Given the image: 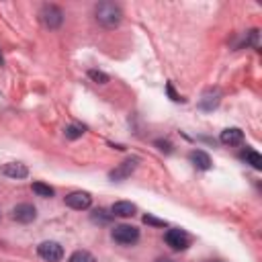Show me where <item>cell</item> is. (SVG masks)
<instances>
[{
    "label": "cell",
    "mask_w": 262,
    "mask_h": 262,
    "mask_svg": "<svg viewBox=\"0 0 262 262\" xmlns=\"http://www.w3.org/2000/svg\"><path fill=\"white\" fill-rule=\"evenodd\" d=\"M121 19H123V11L115 3H102L96 7V21L107 29L117 27Z\"/></svg>",
    "instance_id": "6da1fadb"
},
{
    "label": "cell",
    "mask_w": 262,
    "mask_h": 262,
    "mask_svg": "<svg viewBox=\"0 0 262 262\" xmlns=\"http://www.w3.org/2000/svg\"><path fill=\"white\" fill-rule=\"evenodd\" d=\"M111 236H113V240L117 244H121V246H131V244H135L139 240V230L123 223V226H115L113 232H111Z\"/></svg>",
    "instance_id": "7a4b0ae2"
},
{
    "label": "cell",
    "mask_w": 262,
    "mask_h": 262,
    "mask_svg": "<svg viewBox=\"0 0 262 262\" xmlns=\"http://www.w3.org/2000/svg\"><path fill=\"white\" fill-rule=\"evenodd\" d=\"M37 254L47 262H60L64 258V248L58 242H43L37 246Z\"/></svg>",
    "instance_id": "3957f363"
},
{
    "label": "cell",
    "mask_w": 262,
    "mask_h": 262,
    "mask_svg": "<svg viewBox=\"0 0 262 262\" xmlns=\"http://www.w3.org/2000/svg\"><path fill=\"white\" fill-rule=\"evenodd\" d=\"M41 19H43L45 27L58 29V27H62V23H64V11H62L60 7H56V5H45L43 11H41Z\"/></svg>",
    "instance_id": "277c9868"
},
{
    "label": "cell",
    "mask_w": 262,
    "mask_h": 262,
    "mask_svg": "<svg viewBox=\"0 0 262 262\" xmlns=\"http://www.w3.org/2000/svg\"><path fill=\"white\" fill-rule=\"evenodd\" d=\"M164 240H166V244L172 250H186V248H189V244H191L189 234L182 232V230H168Z\"/></svg>",
    "instance_id": "5b68a950"
},
{
    "label": "cell",
    "mask_w": 262,
    "mask_h": 262,
    "mask_svg": "<svg viewBox=\"0 0 262 262\" xmlns=\"http://www.w3.org/2000/svg\"><path fill=\"white\" fill-rule=\"evenodd\" d=\"M137 164H139V158L133 156V158L125 160L123 164H119L115 170H111V172H109V178H111V180H125V178H129V176L135 172Z\"/></svg>",
    "instance_id": "8992f818"
},
{
    "label": "cell",
    "mask_w": 262,
    "mask_h": 262,
    "mask_svg": "<svg viewBox=\"0 0 262 262\" xmlns=\"http://www.w3.org/2000/svg\"><path fill=\"white\" fill-rule=\"evenodd\" d=\"M11 217H13L15 221H19V223H31V221H35L37 211H35V207H33L31 203H21V205H17V207L13 209Z\"/></svg>",
    "instance_id": "52a82bcc"
},
{
    "label": "cell",
    "mask_w": 262,
    "mask_h": 262,
    "mask_svg": "<svg viewBox=\"0 0 262 262\" xmlns=\"http://www.w3.org/2000/svg\"><path fill=\"white\" fill-rule=\"evenodd\" d=\"M92 203L90 195L88 193H82V191H76V193H70L66 197V205L72 207V209H76V211H82V209H88Z\"/></svg>",
    "instance_id": "ba28073f"
},
{
    "label": "cell",
    "mask_w": 262,
    "mask_h": 262,
    "mask_svg": "<svg viewBox=\"0 0 262 262\" xmlns=\"http://www.w3.org/2000/svg\"><path fill=\"white\" fill-rule=\"evenodd\" d=\"M3 174L9 176V178H17L19 180V178H27L29 176V168L25 164H21V162H11V164H5Z\"/></svg>",
    "instance_id": "9c48e42d"
},
{
    "label": "cell",
    "mask_w": 262,
    "mask_h": 262,
    "mask_svg": "<svg viewBox=\"0 0 262 262\" xmlns=\"http://www.w3.org/2000/svg\"><path fill=\"white\" fill-rule=\"evenodd\" d=\"M219 139H221V143H226V145H240L244 141V133L238 127H230L226 131H221Z\"/></svg>",
    "instance_id": "30bf717a"
},
{
    "label": "cell",
    "mask_w": 262,
    "mask_h": 262,
    "mask_svg": "<svg viewBox=\"0 0 262 262\" xmlns=\"http://www.w3.org/2000/svg\"><path fill=\"white\" fill-rule=\"evenodd\" d=\"M191 162L199 170H209L211 168V158H209V154L203 152V149H195V152H191Z\"/></svg>",
    "instance_id": "8fae6325"
},
{
    "label": "cell",
    "mask_w": 262,
    "mask_h": 262,
    "mask_svg": "<svg viewBox=\"0 0 262 262\" xmlns=\"http://www.w3.org/2000/svg\"><path fill=\"white\" fill-rule=\"evenodd\" d=\"M111 213L117 215V217H131L135 213V205L129 203V201H119L111 207Z\"/></svg>",
    "instance_id": "7c38bea8"
},
{
    "label": "cell",
    "mask_w": 262,
    "mask_h": 262,
    "mask_svg": "<svg viewBox=\"0 0 262 262\" xmlns=\"http://www.w3.org/2000/svg\"><path fill=\"white\" fill-rule=\"evenodd\" d=\"M113 213H107L104 209H96L92 215H90V219L94 221V223H100V226H109L111 221H113Z\"/></svg>",
    "instance_id": "4fadbf2b"
},
{
    "label": "cell",
    "mask_w": 262,
    "mask_h": 262,
    "mask_svg": "<svg viewBox=\"0 0 262 262\" xmlns=\"http://www.w3.org/2000/svg\"><path fill=\"white\" fill-rule=\"evenodd\" d=\"M242 158L252 166V168H256V170H260L262 168V158H260V154L258 152H254V149H246V152L242 154Z\"/></svg>",
    "instance_id": "5bb4252c"
},
{
    "label": "cell",
    "mask_w": 262,
    "mask_h": 262,
    "mask_svg": "<svg viewBox=\"0 0 262 262\" xmlns=\"http://www.w3.org/2000/svg\"><path fill=\"white\" fill-rule=\"evenodd\" d=\"M33 193L39 195V197H54V189L49 184H43V182H33Z\"/></svg>",
    "instance_id": "9a60e30c"
},
{
    "label": "cell",
    "mask_w": 262,
    "mask_h": 262,
    "mask_svg": "<svg viewBox=\"0 0 262 262\" xmlns=\"http://www.w3.org/2000/svg\"><path fill=\"white\" fill-rule=\"evenodd\" d=\"M70 262H96V258L86 250H76L70 256Z\"/></svg>",
    "instance_id": "2e32d148"
},
{
    "label": "cell",
    "mask_w": 262,
    "mask_h": 262,
    "mask_svg": "<svg viewBox=\"0 0 262 262\" xmlns=\"http://www.w3.org/2000/svg\"><path fill=\"white\" fill-rule=\"evenodd\" d=\"M88 78L94 80L96 84H107L109 82V76L104 72H100V70H88Z\"/></svg>",
    "instance_id": "e0dca14e"
},
{
    "label": "cell",
    "mask_w": 262,
    "mask_h": 262,
    "mask_svg": "<svg viewBox=\"0 0 262 262\" xmlns=\"http://www.w3.org/2000/svg\"><path fill=\"white\" fill-rule=\"evenodd\" d=\"M82 133H84V127H82V125H70V127L66 129V137H68V139H78V137H82Z\"/></svg>",
    "instance_id": "ac0fdd59"
},
{
    "label": "cell",
    "mask_w": 262,
    "mask_h": 262,
    "mask_svg": "<svg viewBox=\"0 0 262 262\" xmlns=\"http://www.w3.org/2000/svg\"><path fill=\"white\" fill-rule=\"evenodd\" d=\"M143 223H147V226H156V228H164V226H166L162 219H156V217H152V215H143Z\"/></svg>",
    "instance_id": "d6986e66"
},
{
    "label": "cell",
    "mask_w": 262,
    "mask_h": 262,
    "mask_svg": "<svg viewBox=\"0 0 262 262\" xmlns=\"http://www.w3.org/2000/svg\"><path fill=\"white\" fill-rule=\"evenodd\" d=\"M158 145H160V149H162V152H172V149H170V143L168 141H156Z\"/></svg>",
    "instance_id": "ffe728a7"
},
{
    "label": "cell",
    "mask_w": 262,
    "mask_h": 262,
    "mask_svg": "<svg viewBox=\"0 0 262 262\" xmlns=\"http://www.w3.org/2000/svg\"><path fill=\"white\" fill-rule=\"evenodd\" d=\"M168 94L172 96V100H176V102L180 100V96H178V94H174V90H172V86H170V84H168Z\"/></svg>",
    "instance_id": "44dd1931"
},
{
    "label": "cell",
    "mask_w": 262,
    "mask_h": 262,
    "mask_svg": "<svg viewBox=\"0 0 262 262\" xmlns=\"http://www.w3.org/2000/svg\"><path fill=\"white\" fill-rule=\"evenodd\" d=\"M0 66H3V54H0Z\"/></svg>",
    "instance_id": "7402d4cb"
},
{
    "label": "cell",
    "mask_w": 262,
    "mask_h": 262,
    "mask_svg": "<svg viewBox=\"0 0 262 262\" xmlns=\"http://www.w3.org/2000/svg\"><path fill=\"white\" fill-rule=\"evenodd\" d=\"M158 262H168V260H158Z\"/></svg>",
    "instance_id": "603a6c76"
}]
</instances>
